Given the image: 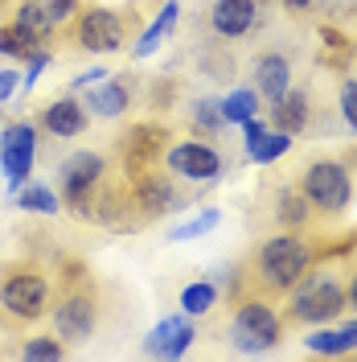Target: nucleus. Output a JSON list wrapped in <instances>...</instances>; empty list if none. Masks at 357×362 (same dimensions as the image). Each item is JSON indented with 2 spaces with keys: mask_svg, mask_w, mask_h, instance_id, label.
I'll use <instances>...</instances> for the list:
<instances>
[{
  "mask_svg": "<svg viewBox=\"0 0 357 362\" xmlns=\"http://www.w3.org/2000/svg\"><path fill=\"white\" fill-rule=\"evenodd\" d=\"M164 169H169V177H181V181H193V185H210V181L222 177L226 160L222 153L210 144V140H177L173 148H164Z\"/></svg>",
  "mask_w": 357,
  "mask_h": 362,
  "instance_id": "423d86ee",
  "label": "nucleus"
},
{
  "mask_svg": "<svg viewBox=\"0 0 357 362\" xmlns=\"http://www.w3.org/2000/svg\"><path fill=\"white\" fill-rule=\"evenodd\" d=\"M267 124L279 128V132H288V136H304L313 128V95L304 87H288L279 99H271Z\"/></svg>",
  "mask_w": 357,
  "mask_h": 362,
  "instance_id": "ddd939ff",
  "label": "nucleus"
},
{
  "mask_svg": "<svg viewBox=\"0 0 357 362\" xmlns=\"http://www.w3.org/2000/svg\"><path fill=\"white\" fill-rule=\"evenodd\" d=\"M218 223H222V210H218V206H205V210H198L189 223L173 226V230H169V239H173V243H193V239H201V235L218 230Z\"/></svg>",
  "mask_w": 357,
  "mask_h": 362,
  "instance_id": "b1692460",
  "label": "nucleus"
},
{
  "mask_svg": "<svg viewBox=\"0 0 357 362\" xmlns=\"http://www.w3.org/2000/svg\"><path fill=\"white\" fill-rule=\"evenodd\" d=\"M288 296V309L284 317L296 321V325H329L337 317L345 313V284L337 280L333 272H308Z\"/></svg>",
  "mask_w": 357,
  "mask_h": 362,
  "instance_id": "f03ea898",
  "label": "nucleus"
},
{
  "mask_svg": "<svg viewBox=\"0 0 357 362\" xmlns=\"http://www.w3.org/2000/svg\"><path fill=\"white\" fill-rule=\"evenodd\" d=\"M103 78H111V70L107 66H90V70H83V74L70 83V90H87V87H95V83H103Z\"/></svg>",
  "mask_w": 357,
  "mask_h": 362,
  "instance_id": "473e14b6",
  "label": "nucleus"
},
{
  "mask_svg": "<svg viewBox=\"0 0 357 362\" xmlns=\"http://www.w3.org/2000/svg\"><path fill=\"white\" fill-rule=\"evenodd\" d=\"M238 128H243V148H246V153H250V148H255V144L271 132V124L263 119V115H250V119H246V124H238Z\"/></svg>",
  "mask_w": 357,
  "mask_h": 362,
  "instance_id": "7c9ffc66",
  "label": "nucleus"
},
{
  "mask_svg": "<svg viewBox=\"0 0 357 362\" xmlns=\"http://www.w3.org/2000/svg\"><path fill=\"white\" fill-rule=\"evenodd\" d=\"M193 338H198V329H193V317L189 313L160 317L157 325L144 334V354L148 358H181V354H189Z\"/></svg>",
  "mask_w": 357,
  "mask_h": 362,
  "instance_id": "9b49d317",
  "label": "nucleus"
},
{
  "mask_svg": "<svg viewBox=\"0 0 357 362\" xmlns=\"http://www.w3.org/2000/svg\"><path fill=\"white\" fill-rule=\"evenodd\" d=\"M218 107H222V124L238 128V124H246L250 115H259L263 99H259L255 87H234V90H226L222 99H218Z\"/></svg>",
  "mask_w": 357,
  "mask_h": 362,
  "instance_id": "412c9836",
  "label": "nucleus"
},
{
  "mask_svg": "<svg viewBox=\"0 0 357 362\" xmlns=\"http://www.w3.org/2000/svg\"><path fill=\"white\" fill-rule=\"evenodd\" d=\"M337 112H341V124L357 136V78H345L341 90H337Z\"/></svg>",
  "mask_w": 357,
  "mask_h": 362,
  "instance_id": "c85d7f7f",
  "label": "nucleus"
},
{
  "mask_svg": "<svg viewBox=\"0 0 357 362\" xmlns=\"http://www.w3.org/2000/svg\"><path fill=\"white\" fill-rule=\"evenodd\" d=\"M164 136L160 128H135V132H128V157H123V165H128V173H144V165L157 157H164Z\"/></svg>",
  "mask_w": 357,
  "mask_h": 362,
  "instance_id": "6ab92c4d",
  "label": "nucleus"
},
{
  "mask_svg": "<svg viewBox=\"0 0 357 362\" xmlns=\"http://www.w3.org/2000/svg\"><path fill=\"white\" fill-rule=\"evenodd\" d=\"M250 78H255L259 99H263V103H271V99H279V95L291 87V62L284 58V54H263V58H255Z\"/></svg>",
  "mask_w": 357,
  "mask_h": 362,
  "instance_id": "dca6fc26",
  "label": "nucleus"
},
{
  "mask_svg": "<svg viewBox=\"0 0 357 362\" xmlns=\"http://www.w3.org/2000/svg\"><path fill=\"white\" fill-rule=\"evenodd\" d=\"M21 87V78H17V70H0V107L13 99V90Z\"/></svg>",
  "mask_w": 357,
  "mask_h": 362,
  "instance_id": "72a5a7b5",
  "label": "nucleus"
},
{
  "mask_svg": "<svg viewBox=\"0 0 357 362\" xmlns=\"http://www.w3.org/2000/svg\"><path fill=\"white\" fill-rule=\"evenodd\" d=\"M189 115H193V128H201L205 136H214L218 128H226V124H222V107H218V99H198Z\"/></svg>",
  "mask_w": 357,
  "mask_h": 362,
  "instance_id": "cd10ccee",
  "label": "nucleus"
},
{
  "mask_svg": "<svg viewBox=\"0 0 357 362\" xmlns=\"http://www.w3.org/2000/svg\"><path fill=\"white\" fill-rule=\"evenodd\" d=\"M49 300H54V293L42 272H8L0 280V309L21 325L49 313Z\"/></svg>",
  "mask_w": 357,
  "mask_h": 362,
  "instance_id": "39448f33",
  "label": "nucleus"
},
{
  "mask_svg": "<svg viewBox=\"0 0 357 362\" xmlns=\"http://www.w3.org/2000/svg\"><path fill=\"white\" fill-rule=\"evenodd\" d=\"M87 112L95 119H119V115L132 107V83L128 78H103V83H95L87 87Z\"/></svg>",
  "mask_w": 357,
  "mask_h": 362,
  "instance_id": "2eb2a0df",
  "label": "nucleus"
},
{
  "mask_svg": "<svg viewBox=\"0 0 357 362\" xmlns=\"http://www.w3.org/2000/svg\"><path fill=\"white\" fill-rule=\"evenodd\" d=\"M107 181V157L103 153H70L58 165V185H62V202L83 210L95 198V189H103Z\"/></svg>",
  "mask_w": 357,
  "mask_h": 362,
  "instance_id": "6e6552de",
  "label": "nucleus"
},
{
  "mask_svg": "<svg viewBox=\"0 0 357 362\" xmlns=\"http://www.w3.org/2000/svg\"><path fill=\"white\" fill-rule=\"evenodd\" d=\"M177 17H181V0H164V8L157 13V21L148 25V29H144L140 37H135L132 58H140V62H144V58H152L160 45L173 37V29H177Z\"/></svg>",
  "mask_w": 357,
  "mask_h": 362,
  "instance_id": "a211bd4d",
  "label": "nucleus"
},
{
  "mask_svg": "<svg viewBox=\"0 0 357 362\" xmlns=\"http://www.w3.org/2000/svg\"><path fill=\"white\" fill-rule=\"evenodd\" d=\"M37 160V124L33 119H13L0 128V173L13 189H21Z\"/></svg>",
  "mask_w": 357,
  "mask_h": 362,
  "instance_id": "0eeeda50",
  "label": "nucleus"
},
{
  "mask_svg": "<svg viewBox=\"0 0 357 362\" xmlns=\"http://www.w3.org/2000/svg\"><path fill=\"white\" fill-rule=\"evenodd\" d=\"M279 4H284L288 13H313L316 8V0H279Z\"/></svg>",
  "mask_w": 357,
  "mask_h": 362,
  "instance_id": "c9c22d12",
  "label": "nucleus"
},
{
  "mask_svg": "<svg viewBox=\"0 0 357 362\" xmlns=\"http://www.w3.org/2000/svg\"><path fill=\"white\" fill-rule=\"evenodd\" d=\"M74 37L78 45L87 49V54H115V49H123L128 42V25L123 17L115 13V8H103V4H90L78 13V25H74Z\"/></svg>",
  "mask_w": 357,
  "mask_h": 362,
  "instance_id": "1a4fd4ad",
  "label": "nucleus"
},
{
  "mask_svg": "<svg viewBox=\"0 0 357 362\" xmlns=\"http://www.w3.org/2000/svg\"><path fill=\"white\" fill-rule=\"evenodd\" d=\"M90 124V112L87 103L74 95V90H66V95H58L54 103H45L42 112V128L49 136H58V140H70V136H83Z\"/></svg>",
  "mask_w": 357,
  "mask_h": 362,
  "instance_id": "4468645a",
  "label": "nucleus"
},
{
  "mask_svg": "<svg viewBox=\"0 0 357 362\" xmlns=\"http://www.w3.org/2000/svg\"><path fill=\"white\" fill-rule=\"evenodd\" d=\"M13 25H21V29H29V33H37L42 42L58 29V25L49 21V13H45L42 0H21V4H17V13H13Z\"/></svg>",
  "mask_w": 357,
  "mask_h": 362,
  "instance_id": "a878e982",
  "label": "nucleus"
},
{
  "mask_svg": "<svg viewBox=\"0 0 357 362\" xmlns=\"http://www.w3.org/2000/svg\"><path fill=\"white\" fill-rule=\"evenodd\" d=\"M259 25V0H214L210 4V29L222 42H243Z\"/></svg>",
  "mask_w": 357,
  "mask_h": 362,
  "instance_id": "f8f14e48",
  "label": "nucleus"
},
{
  "mask_svg": "<svg viewBox=\"0 0 357 362\" xmlns=\"http://www.w3.org/2000/svg\"><path fill=\"white\" fill-rule=\"evenodd\" d=\"M49 62H54V54H49V49H33V54H29V58H25V74H21V87L25 90H33V83H37V78H42L45 74V66H49Z\"/></svg>",
  "mask_w": 357,
  "mask_h": 362,
  "instance_id": "c756f323",
  "label": "nucleus"
},
{
  "mask_svg": "<svg viewBox=\"0 0 357 362\" xmlns=\"http://www.w3.org/2000/svg\"><path fill=\"white\" fill-rule=\"evenodd\" d=\"M291 144H296V136H288V132H279V128H271L250 153H246V160H255V165H275L279 157H288L291 153Z\"/></svg>",
  "mask_w": 357,
  "mask_h": 362,
  "instance_id": "393cba45",
  "label": "nucleus"
},
{
  "mask_svg": "<svg viewBox=\"0 0 357 362\" xmlns=\"http://www.w3.org/2000/svg\"><path fill=\"white\" fill-rule=\"evenodd\" d=\"M135 202L144 206V214H164V210H177L181 198L164 173H135Z\"/></svg>",
  "mask_w": 357,
  "mask_h": 362,
  "instance_id": "f3484780",
  "label": "nucleus"
},
{
  "mask_svg": "<svg viewBox=\"0 0 357 362\" xmlns=\"http://www.w3.org/2000/svg\"><path fill=\"white\" fill-rule=\"evenodd\" d=\"M95 325H99V300L83 288H74L66 293L58 305H54V334L74 346V341H87L95 334Z\"/></svg>",
  "mask_w": 357,
  "mask_h": 362,
  "instance_id": "9d476101",
  "label": "nucleus"
},
{
  "mask_svg": "<svg viewBox=\"0 0 357 362\" xmlns=\"http://www.w3.org/2000/svg\"><path fill=\"white\" fill-rule=\"evenodd\" d=\"M345 305H349V309H357V268L349 272V280H345Z\"/></svg>",
  "mask_w": 357,
  "mask_h": 362,
  "instance_id": "f704fd0d",
  "label": "nucleus"
},
{
  "mask_svg": "<svg viewBox=\"0 0 357 362\" xmlns=\"http://www.w3.org/2000/svg\"><path fill=\"white\" fill-rule=\"evenodd\" d=\"M275 218L284 230H304L308 218H313V206L304 198V189L300 185H284L279 189V198H275Z\"/></svg>",
  "mask_w": 357,
  "mask_h": 362,
  "instance_id": "aec40b11",
  "label": "nucleus"
},
{
  "mask_svg": "<svg viewBox=\"0 0 357 362\" xmlns=\"http://www.w3.org/2000/svg\"><path fill=\"white\" fill-rule=\"evenodd\" d=\"M42 4L54 25H66L70 17H78V0H42Z\"/></svg>",
  "mask_w": 357,
  "mask_h": 362,
  "instance_id": "2f4dec72",
  "label": "nucleus"
},
{
  "mask_svg": "<svg viewBox=\"0 0 357 362\" xmlns=\"http://www.w3.org/2000/svg\"><path fill=\"white\" fill-rule=\"evenodd\" d=\"M21 358H49V362H58V358H66V341L58 338V334H54V338H49V334H33V338L25 341L21 346Z\"/></svg>",
  "mask_w": 357,
  "mask_h": 362,
  "instance_id": "bb28decb",
  "label": "nucleus"
},
{
  "mask_svg": "<svg viewBox=\"0 0 357 362\" xmlns=\"http://www.w3.org/2000/svg\"><path fill=\"white\" fill-rule=\"evenodd\" d=\"M226 334H230V346L238 354H267L284 341V313L263 296H246L230 313Z\"/></svg>",
  "mask_w": 357,
  "mask_h": 362,
  "instance_id": "7ed1b4c3",
  "label": "nucleus"
},
{
  "mask_svg": "<svg viewBox=\"0 0 357 362\" xmlns=\"http://www.w3.org/2000/svg\"><path fill=\"white\" fill-rule=\"evenodd\" d=\"M218 300H222V284H218L214 276H210V280H193V284L181 288V313L205 317V313H214Z\"/></svg>",
  "mask_w": 357,
  "mask_h": 362,
  "instance_id": "4be33fe9",
  "label": "nucleus"
},
{
  "mask_svg": "<svg viewBox=\"0 0 357 362\" xmlns=\"http://www.w3.org/2000/svg\"><path fill=\"white\" fill-rule=\"evenodd\" d=\"M300 189L316 214H329V218L345 214L353 206V177L341 160H313L300 177Z\"/></svg>",
  "mask_w": 357,
  "mask_h": 362,
  "instance_id": "20e7f679",
  "label": "nucleus"
},
{
  "mask_svg": "<svg viewBox=\"0 0 357 362\" xmlns=\"http://www.w3.org/2000/svg\"><path fill=\"white\" fill-rule=\"evenodd\" d=\"M313 268H316V247L300 230L271 235L250 255V276L263 293H291Z\"/></svg>",
  "mask_w": 357,
  "mask_h": 362,
  "instance_id": "f257e3e1",
  "label": "nucleus"
},
{
  "mask_svg": "<svg viewBox=\"0 0 357 362\" xmlns=\"http://www.w3.org/2000/svg\"><path fill=\"white\" fill-rule=\"evenodd\" d=\"M17 206L29 210V214H45V218L62 214V198L49 185H42V181H25L21 189H17Z\"/></svg>",
  "mask_w": 357,
  "mask_h": 362,
  "instance_id": "5701e85b",
  "label": "nucleus"
}]
</instances>
